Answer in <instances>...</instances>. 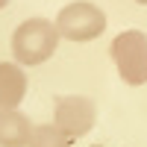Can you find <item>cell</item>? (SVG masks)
Wrapping results in <instances>:
<instances>
[{
  "instance_id": "1",
  "label": "cell",
  "mask_w": 147,
  "mask_h": 147,
  "mask_svg": "<svg viewBox=\"0 0 147 147\" xmlns=\"http://www.w3.org/2000/svg\"><path fill=\"white\" fill-rule=\"evenodd\" d=\"M59 44V30L47 18H30L12 32V53L21 65H41L53 56Z\"/></svg>"
},
{
  "instance_id": "2",
  "label": "cell",
  "mask_w": 147,
  "mask_h": 147,
  "mask_svg": "<svg viewBox=\"0 0 147 147\" xmlns=\"http://www.w3.org/2000/svg\"><path fill=\"white\" fill-rule=\"evenodd\" d=\"M112 59H115L118 74L127 85L147 82V35L141 30H127V32L115 35Z\"/></svg>"
},
{
  "instance_id": "3",
  "label": "cell",
  "mask_w": 147,
  "mask_h": 147,
  "mask_svg": "<svg viewBox=\"0 0 147 147\" xmlns=\"http://www.w3.org/2000/svg\"><path fill=\"white\" fill-rule=\"evenodd\" d=\"M56 30L62 38L91 41L106 30V15H103L100 6L88 3V0H77V3H68L56 15Z\"/></svg>"
},
{
  "instance_id": "4",
  "label": "cell",
  "mask_w": 147,
  "mask_h": 147,
  "mask_svg": "<svg viewBox=\"0 0 147 147\" xmlns=\"http://www.w3.org/2000/svg\"><path fill=\"white\" fill-rule=\"evenodd\" d=\"M97 121V109L88 97H77V94H68V97H59L56 100V121L53 124L65 132V136L74 138H82L85 132L94 127Z\"/></svg>"
},
{
  "instance_id": "5",
  "label": "cell",
  "mask_w": 147,
  "mask_h": 147,
  "mask_svg": "<svg viewBox=\"0 0 147 147\" xmlns=\"http://www.w3.org/2000/svg\"><path fill=\"white\" fill-rule=\"evenodd\" d=\"M32 132L35 127L24 112H18V109L0 112V147H30Z\"/></svg>"
},
{
  "instance_id": "6",
  "label": "cell",
  "mask_w": 147,
  "mask_h": 147,
  "mask_svg": "<svg viewBox=\"0 0 147 147\" xmlns=\"http://www.w3.org/2000/svg\"><path fill=\"white\" fill-rule=\"evenodd\" d=\"M27 94V77L12 62H0V112L18 109V103Z\"/></svg>"
},
{
  "instance_id": "7",
  "label": "cell",
  "mask_w": 147,
  "mask_h": 147,
  "mask_svg": "<svg viewBox=\"0 0 147 147\" xmlns=\"http://www.w3.org/2000/svg\"><path fill=\"white\" fill-rule=\"evenodd\" d=\"M30 147H71V138L56 124H41V127H35Z\"/></svg>"
},
{
  "instance_id": "8",
  "label": "cell",
  "mask_w": 147,
  "mask_h": 147,
  "mask_svg": "<svg viewBox=\"0 0 147 147\" xmlns=\"http://www.w3.org/2000/svg\"><path fill=\"white\" fill-rule=\"evenodd\" d=\"M6 3H9V0H0V9H3V6H6Z\"/></svg>"
},
{
  "instance_id": "9",
  "label": "cell",
  "mask_w": 147,
  "mask_h": 147,
  "mask_svg": "<svg viewBox=\"0 0 147 147\" xmlns=\"http://www.w3.org/2000/svg\"><path fill=\"white\" fill-rule=\"evenodd\" d=\"M136 3H141V6H147V0H136Z\"/></svg>"
}]
</instances>
